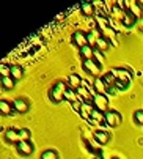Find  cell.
<instances>
[{
    "instance_id": "cell-1",
    "label": "cell",
    "mask_w": 143,
    "mask_h": 159,
    "mask_svg": "<svg viewBox=\"0 0 143 159\" xmlns=\"http://www.w3.org/2000/svg\"><path fill=\"white\" fill-rule=\"evenodd\" d=\"M68 87H69V85H68L65 80H57V82L52 85V88L49 90V98H51V101L55 102V104L61 102V101L65 99V93H66Z\"/></svg>"
},
{
    "instance_id": "cell-2",
    "label": "cell",
    "mask_w": 143,
    "mask_h": 159,
    "mask_svg": "<svg viewBox=\"0 0 143 159\" xmlns=\"http://www.w3.org/2000/svg\"><path fill=\"white\" fill-rule=\"evenodd\" d=\"M82 68L85 70V73H88V74H91V76L99 77L102 65H99L96 60L93 58V60H83V61H82Z\"/></svg>"
},
{
    "instance_id": "cell-3",
    "label": "cell",
    "mask_w": 143,
    "mask_h": 159,
    "mask_svg": "<svg viewBox=\"0 0 143 159\" xmlns=\"http://www.w3.org/2000/svg\"><path fill=\"white\" fill-rule=\"evenodd\" d=\"M112 73L115 74L116 80L118 82H123V84H127L131 85V80H132V73L126 68H112Z\"/></svg>"
},
{
    "instance_id": "cell-4",
    "label": "cell",
    "mask_w": 143,
    "mask_h": 159,
    "mask_svg": "<svg viewBox=\"0 0 143 159\" xmlns=\"http://www.w3.org/2000/svg\"><path fill=\"white\" fill-rule=\"evenodd\" d=\"M93 106H94L96 110H99L102 113H107L109 112V98H107V95H94Z\"/></svg>"
},
{
    "instance_id": "cell-5",
    "label": "cell",
    "mask_w": 143,
    "mask_h": 159,
    "mask_svg": "<svg viewBox=\"0 0 143 159\" xmlns=\"http://www.w3.org/2000/svg\"><path fill=\"white\" fill-rule=\"evenodd\" d=\"M123 121V117H121V113L120 112H116V110H109L105 113V123L112 128H118L121 125Z\"/></svg>"
},
{
    "instance_id": "cell-6",
    "label": "cell",
    "mask_w": 143,
    "mask_h": 159,
    "mask_svg": "<svg viewBox=\"0 0 143 159\" xmlns=\"http://www.w3.org/2000/svg\"><path fill=\"white\" fill-rule=\"evenodd\" d=\"M73 43L76 44L79 49H82L85 46H90V44H88V33H85L82 30H76L73 33Z\"/></svg>"
},
{
    "instance_id": "cell-7",
    "label": "cell",
    "mask_w": 143,
    "mask_h": 159,
    "mask_svg": "<svg viewBox=\"0 0 143 159\" xmlns=\"http://www.w3.org/2000/svg\"><path fill=\"white\" fill-rule=\"evenodd\" d=\"M124 8L126 10H129L134 16H135V19L137 20H140L143 16H141V5H140V2H135V0H126L124 2Z\"/></svg>"
},
{
    "instance_id": "cell-8",
    "label": "cell",
    "mask_w": 143,
    "mask_h": 159,
    "mask_svg": "<svg viewBox=\"0 0 143 159\" xmlns=\"http://www.w3.org/2000/svg\"><path fill=\"white\" fill-rule=\"evenodd\" d=\"M33 151H35V147L30 140H20L17 143V153L20 156H30Z\"/></svg>"
},
{
    "instance_id": "cell-9",
    "label": "cell",
    "mask_w": 143,
    "mask_h": 159,
    "mask_svg": "<svg viewBox=\"0 0 143 159\" xmlns=\"http://www.w3.org/2000/svg\"><path fill=\"white\" fill-rule=\"evenodd\" d=\"M13 106H14V110L17 113H27L29 109H30V102L25 98H16L14 102H13Z\"/></svg>"
},
{
    "instance_id": "cell-10",
    "label": "cell",
    "mask_w": 143,
    "mask_h": 159,
    "mask_svg": "<svg viewBox=\"0 0 143 159\" xmlns=\"http://www.w3.org/2000/svg\"><path fill=\"white\" fill-rule=\"evenodd\" d=\"M3 137H5V140L8 142V143H19L20 142V135H19V131L17 129H14V128H10V129H7L5 131V134H3Z\"/></svg>"
},
{
    "instance_id": "cell-11",
    "label": "cell",
    "mask_w": 143,
    "mask_h": 159,
    "mask_svg": "<svg viewBox=\"0 0 143 159\" xmlns=\"http://www.w3.org/2000/svg\"><path fill=\"white\" fill-rule=\"evenodd\" d=\"M93 87H94V92H96V95H109L107 85L104 84L102 77H96V80H94Z\"/></svg>"
},
{
    "instance_id": "cell-12",
    "label": "cell",
    "mask_w": 143,
    "mask_h": 159,
    "mask_svg": "<svg viewBox=\"0 0 143 159\" xmlns=\"http://www.w3.org/2000/svg\"><path fill=\"white\" fill-rule=\"evenodd\" d=\"M121 22H123L124 27H132L135 22H137V19H135V16L129 10H124L123 11V16H121Z\"/></svg>"
},
{
    "instance_id": "cell-13",
    "label": "cell",
    "mask_w": 143,
    "mask_h": 159,
    "mask_svg": "<svg viewBox=\"0 0 143 159\" xmlns=\"http://www.w3.org/2000/svg\"><path fill=\"white\" fill-rule=\"evenodd\" d=\"M80 11H82L83 16L90 17V16H93L94 13H96V5L91 3V2H85V3L80 5Z\"/></svg>"
},
{
    "instance_id": "cell-14",
    "label": "cell",
    "mask_w": 143,
    "mask_h": 159,
    "mask_svg": "<svg viewBox=\"0 0 143 159\" xmlns=\"http://www.w3.org/2000/svg\"><path fill=\"white\" fill-rule=\"evenodd\" d=\"M68 85L73 88V90H77V88L82 85V79H80V76L76 74V73H71L69 77H68Z\"/></svg>"
},
{
    "instance_id": "cell-15",
    "label": "cell",
    "mask_w": 143,
    "mask_h": 159,
    "mask_svg": "<svg viewBox=\"0 0 143 159\" xmlns=\"http://www.w3.org/2000/svg\"><path fill=\"white\" fill-rule=\"evenodd\" d=\"M93 135H94V140H96L98 143H101V145H105L110 140V135L105 131H94Z\"/></svg>"
},
{
    "instance_id": "cell-16",
    "label": "cell",
    "mask_w": 143,
    "mask_h": 159,
    "mask_svg": "<svg viewBox=\"0 0 143 159\" xmlns=\"http://www.w3.org/2000/svg\"><path fill=\"white\" fill-rule=\"evenodd\" d=\"M0 110H2L3 115H13V113L16 112V110H14V106H13L10 101H5V99L0 101Z\"/></svg>"
},
{
    "instance_id": "cell-17",
    "label": "cell",
    "mask_w": 143,
    "mask_h": 159,
    "mask_svg": "<svg viewBox=\"0 0 143 159\" xmlns=\"http://www.w3.org/2000/svg\"><path fill=\"white\" fill-rule=\"evenodd\" d=\"M98 30L101 32V35L105 38V39H110L116 35V32L110 27V25H98Z\"/></svg>"
},
{
    "instance_id": "cell-18",
    "label": "cell",
    "mask_w": 143,
    "mask_h": 159,
    "mask_svg": "<svg viewBox=\"0 0 143 159\" xmlns=\"http://www.w3.org/2000/svg\"><path fill=\"white\" fill-rule=\"evenodd\" d=\"M80 57H82L83 60H93V58H94V48H91V46L82 48V49H80Z\"/></svg>"
},
{
    "instance_id": "cell-19",
    "label": "cell",
    "mask_w": 143,
    "mask_h": 159,
    "mask_svg": "<svg viewBox=\"0 0 143 159\" xmlns=\"http://www.w3.org/2000/svg\"><path fill=\"white\" fill-rule=\"evenodd\" d=\"M11 77L14 80H20L24 77V70L19 65H11Z\"/></svg>"
},
{
    "instance_id": "cell-20",
    "label": "cell",
    "mask_w": 143,
    "mask_h": 159,
    "mask_svg": "<svg viewBox=\"0 0 143 159\" xmlns=\"http://www.w3.org/2000/svg\"><path fill=\"white\" fill-rule=\"evenodd\" d=\"M65 99H66V101H69L71 104H74L76 101H79L77 92H76V90H73V88H71V87H68V90H66V93H65Z\"/></svg>"
},
{
    "instance_id": "cell-21",
    "label": "cell",
    "mask_w": 143,
    "mask_h": 159,
    "mask_svg": "<svg viewBox=\"0 0 143 159\" xmlns=\"http://www.w3.org/2000/svg\"><path fill=\"white\" fill-rule=\"evenodd\" d=\"M109 48H110V41L105 39L104 36H101V38L98 39V43H96V46H94V49H98V51H101V52H105Z\"/></svg>"
},
{
    "instance_id": "cell-22",
    "label": "cell",
    "mask_w": 143,
    "mask_h": 159,
    "mask_svg": "<svg viewBox=\"0 0 143 159\" xmlns=\"http://www.w3.org/2000/svg\"><path fill=\"white\" fill-rule=\"evenodd\" d=\"M0 84H2V87H3L5 90H13V88H14V84H16V80H14L11 76H10V77H2Z\"/></svg>"
},
{
    "instance_id": "cell-23",
    "label": "cell",
    "mask_w": 143,
    "mask_h": 159,
    "mask_svg": "<svg viewBox=\"0 0 143 159\" xmlns=\"http://www.w3.org/2000/svg\"><path fill=\"white\" fill-rule=\"evenodd\" d=\"M41 159H58V153L55 150H46L41 153Z\"/></svg>"
},
{
    "instance_id": "cell-24",
    "label": "cell",
    "mask_w": 143,
    "mask_h": 159,
    "mask_svg": "<svg viewBox=\"0 0 143 159\" xmlns=\"http://www.w3.org/2000/svg\"><path fill=\"white\" fill-rule=\"evenodd\" d=\"M0 74H2V77H10L11 76V66L2 63L0 65Z\"/></svg>"
},
{
    "instance_id": "cell-25",
    "label": "cell",
    "mask_w": 143,
    "mask_h": 159,
    "mask_svg": "<svg viewBox=\"0 0 143 159\" xmlns=\"http://www.w3.org/2000/svg\"><path fill=\"white\" fill-rule=\"evenodd\" d=\"M134 121L138 125V126H143V110L138 109L134 112Z\"/></svg>"
},
{
    "instance_id": "cell-26",
    "label": "cell",
    "mask_w": 143,
    "mask_h": 159,
    "mask_svg": "<svg viewBox=\"0 0 143 159\" xmlns=\"http://www.w3.org/2000/svg\"><path fill=\"white\" fill-rule=\"evenodd\" d=\"M19 135H20V140H30L32 132H30V129L24 128V129H19Z\"/></svg>"
},
{
    "instance_id": "cell-27",
    "label": "cell",
    "mask_w": 143,
    "mask_h": 159,
    "mask_svg": "<svg viewBox=\"0 0 143 159\" xmlns=\"http://www.w3.org/2000/svg\"><path fill=\"white\" fill-rule=\"evenodd\" d=\"M94 60H96L99 65H102V63H104V55H102V52H101V51H98V49H94Z\"/></svg>"
},
{
    "instance_id": "cell-28",
    "label": "cell",
    "mask_w": 143,
    "mask_h": 159,
    "mask_svg": "<svg viewBox=\"0 0 143 159\" xmlns=\"http://www.w3.org/2000/svg\"><path fill=\"white\" fill-rule=\"evenodd\" d=\"M140 30H141V32H143V17H141V19H140Z\"/></svg>"
},
{
    "instance_id": "cell-29",
    "label": "cell",
    "mask_w": 143,
    "mask_h": 159,
    "mask_svg": "<svg viewBox=\"0 0 143 159\" xmlns=\"http://www.w3.org/2000/svg\"><path fill=\"white\" fill-rule=\"evenodd\" d=\"M94 159H102V157H101V154H99V156H96V157H94Z\"/></svg>"
},
{
    "instance_id": "cell-30",
    "label": "cell",
    "mask_w": 143,
    "mask_h": 159,
    "mask_svg": "<svg viewBox=\"0 0 143 159\" xmlns=\"http://www.w3.org/2000/svg\"><path fill=\"white\" fill-rule=\"evenodd\" d=\"M112 159H120V157H112Z\"/></svg>"
}]
</instances>
